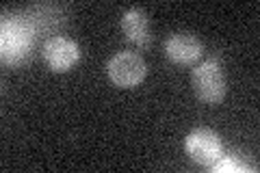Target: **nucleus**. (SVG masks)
<instances>
[{
    "label": "nucleus",
    "mask_w": 260,
    "mask_h": 173,
    "mask_svg": "<svg viewBox=\"0 0 260 173\" xmlns=\"http://www.w3.org/2000/svg\"><path fill=\"white\" fill-rule=\"evenodd\" d=\"M193 82V91L206 104H217L223 100L225 95V74L221 63L215 59H208L204 63H200L191 74Z\"/></svg>",
    "instance_id": "1"
},
{
    "label": "nucleus",
    "mask_w": 260,
    "mask_h": 173,
    "mask_svg": "<svg viewBox=\"0 0 260 173\" xmlns=\"http://www.w3.org/2000/svg\"><path fill=\"white\" fill-rule=\"evenodd\" d=\"M107 74L115 87L128 89V87H137L145 78L148 65H145V61L137 52L124 50L111 56V61L107 65Z\"/></svg>",
    "instance_id": "2"
},
{
    "label": "nucleus",
    "mask_w": 260,
    "mask_h": 173,
    "mask_svg": "<svg viewBox=\"0 0 260 173\" xmlns=\"http://www.w3.org/2000/svg\"><path fill=\"white\" fill-rule=\"evenodd\" d=\"M184 152L191 160L200 164H213L223 152L221 139L208 128H198L184 139Z\"/></svg>",
    "instance_id": "3"
},
{
    "label": "nucleus",
    "mask_w": 260,
    "mask_h": 173,
    "mask_svg": "<svg viewBox=\"0 0 260 173\" xmlns=\"http://www.w3.org/2000/svg\"><path fill=\"white\" fill-rule=\"evenodd\" d=\"M80 59V48L72 37L52 35L44 44V61L52 72H68Z\"/></svg>",
    "instance_id": "4"
},
{
    "label": "nucleus",
    "mask_w": 260,
    "mask_h": 173,
    "mask_svg": "<svg viewBox=\"0 0 260 173\" xmlns=\"http://www.w3.org/2000/svg\"><path fill=\"white\" fill-rule=\"evenodd\" d=\"M165 52L167 56L178 65H191L195 61H200L204 46L202 41L193 35V32H174L165 41Z\"/></svg>",
    "instance_id": "5"
},
{
    "label": "nucleus",
    "mask_w": 260,
    "mask_h": 173,
    "mask_svg": "<svg viewBox=\"0 0 260 173\" xmlns=\"http://www.w3.org/2000/svg\"><path fill=\"white\" fill-rule=\"evenodd\" d=\"M28 41H30L28 28L22 22H15V20L5 22L3 24V59L9 63L20 61L28 48Z\"/></svg>",
    "instance_id": "6"
},
{
    "label": "nucleus",
    "mask_w": 260,
    "mask_h": 173,
    "mask_svg": "<svg viewBox=\"0 0 260 173\" xmlns=\"http://www.w3.org/2000/svg\"><path fill=\"white\" fill-rule=\"evenodd\" d=\"M121 28L130 44L135 46H148L152 41V22L150 15L139 7H133L121 18Z\"/></svg>",
    "instance_id": "7"
},
{
    "label": "nucleus",
    "mask_w": 260,
    "mask_h": 173,
    "mask_svg": "<svg viewBox=\"0 0 260 173\" xmlns=\"http://www.w3.org/2000/svg\"><path fill=\"white\" fill-rule=\"evenodd\" d=\"M215 173H225V171H247V167H243V164L237 160V158H223V156H219V158L210 164Z\"/></svg>",
    "instance_id": "8"
}]
</instances>
